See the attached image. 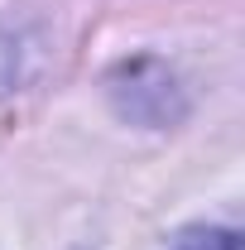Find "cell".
Masks as SVG:
<instances>
[{"label":"cell","mask_w":245,"mask_h":250,"mask_svg":"<svg viewBox=\"0 0 245 250\" xmlns=\"http://www.w3.org/2000/svg\"><path fill=\"white\" fill-rule=\"evenodd\" d=\"M168 250H241V236L231 226H192Z\"/></svg>","instance_id":"6da1fadb"}]
</instances>
